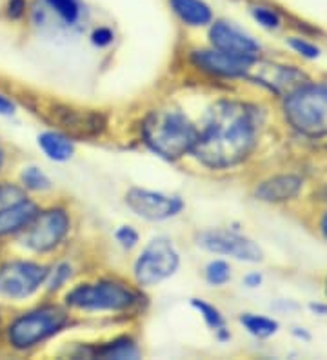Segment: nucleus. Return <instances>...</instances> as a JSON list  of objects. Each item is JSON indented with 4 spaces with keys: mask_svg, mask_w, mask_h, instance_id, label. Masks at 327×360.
Masks as SVG:
<instances>
[{
    "mask_svg": "<svg viewBox=\"0 0 327 360\" xmlns=\"http://www.w3.org/2000/svg\"><path fill=\"white\" fill-rule=\"evenodd\" d=\"M258 131L260 113L255 105L222 101L207 113L193 153L213 169L236 166L255 150Z\"/></svg>",
    "mask_w": 327,
    "mask_h": 360,
    "instance_id": "obj_1",
    "label": "nucleus"
},
{
    "mask_svg": "<svg viewBox=\"0 0 327 360\" xmlns=\"http://www.w3.org/2000/svg\"><path fill=\"white\" fill-rule=\"evenodd\" d=\"M142 135L155 153L169 160L193 153L198 142L195 124L177 110H162L149 115L142 126Z\"/></svg>",
    "mask_w": 327,
    "mask_h": 360,
    "instance_id": "obj_2",
    "label": "nucleus"
},
{
    "mask_svg": "<svg viewBox=\"0 0 327 360\" xmlns=\"http://www.w3.org/2000/svg\"><path fill=\"white\" fill-rule=\"evenodd\" d=\"M283 111L297 131L327 135V84H300L288 95Z\"/></svg>",
    "mask_w": 327,
    "mask_h": 360,
    "instance_id": "obj_3",
    "label": "nucleus"
},
{
    "mask_svg": "<svg viewBox=\"0 0 327 360\" xmlns=\"http://www.w3.org/2000/svg\"><path fill=\"white\" fill-rule=\"evenodd\" d=\"M68 321L70 319L65 311L55 306L35 309V311L18 316L17 321L9 326L8 338L11 346L17 349H27L57 335L68 324Z\"/></svg>",
    "mask_w": 327,
    "mask_h": 360,
    "instance_id": "obj_4",
    "label": "nucleus"
},
{
    "mask_svg": "<svg viewBox=\"0 0 327 360\" xmlns=\"http://www.w3.org/2000/svg\"><path fill=\"white\" fill-rule=\"evenodd\" d=\"M135 300V293L129 288L113 281L77 285L65 297V302L71 308L86 309V311H122L129 308Z\"/></svg>",
    "mask_w": 327,
    "mask_h": 360,
    "instance_id": "obj_5",
    "label": "nucleus"
},
{
    "mask_svg": "<svg viewBox=\"0 0 327 360\" xmlns=\"http://www.w3.org/2000/svg\"><path fill=\"white\" fill-rule=\"evenodd\" d=\"M179 251L166 237H158L148 244L135 264V277L142 285H155L166 281L179 269Z\"/></svg>",
    "mask_w": 327,
    "mask_h": 360,
    "instance_id": "obj_6",
    "label": "nucleus"
},
{
    "mask_svg": "<svg viewBox=\"0 0 327 360\" xmlns=\"http://www.w3.org/2000/svg\"><path fill=\"white\" fill-rule=\"evenodd\" d=\"M70 233V217L60 207L37 213L26 226L24 244L33 251H49L57 248Z\"/></svg>",
    "mask_w": 327,
    "mask_h": 360,
    "instance_id": "obj_7",
    "label": "nucleus"
},
{
    "mask_svg": "<svg viewBox=\"0 0 327 360\" xmlns=\"http://www.w3.org/2000/svg\"><path fill=\"white\" fill-rule=\"evenodd\" d=\"M49 277L46 266L33 262H9L0 268V297L26 299Z\"/></svg>",
    "mask_w": 327,
    "mask_h": 360,
    "instance_id": "obj_8",
    "label": "nucleus"
},
{
    "mask_svg": "<svg viewBox=\"0 0 327 360\" xmlns=\"http://www.w3.org/2000/svg\"><path fill=\"white\" fill-rule=\"evenodd\" d=\"M53 120L64 135L71 141H84V139H95L104 133L108 120L101 111L77 110L71 105H55L51 111Z\"/></svg>",
    "mask_w": 327,
    "mask_h": 360,
    "instance_id": "obj_9",
    "label": "nucleus"
},
{
    "mask_svg": "<svg viewBox=\"0 0 327 360\" xmlns=\"http://www.w3.org/2000/svg\"><path fill=\"white\" fill-rule=\"evenodd\" d=\"M198 246L211 253L233 257V259L244 260V262H260L264 259V253L258 244L240 233L227 231V229L202 233L198 235Z\"/></svg>",
    "mask_w": 327,
    "mask_h": 360,
    "instance_id": "obj_10",
    "label": "nucleus"
},
{
    "mask_svg": "<svg viewBox=\"0 0 327 360\" xmlns=\"http://www.w3.org/2000/svg\"><path fill=\"white\" fill-rule=\"evenodd\" d=\"M126 202L136 215L148 220H166L179 215L184 202L179 197L148 191V189H129L126 195Z\"/></svg>",
    "mask_w": 327,
    "mask_h": 360,
    "instance_id": "obj_11",
    "label": "nucleus"
},
{
    "mask_svg": "<svg viewBox=\"0 0 327 360\" xmlns=\"http://www.w3.org/2000/svg\"><path fill=\"white\" fill-rule=\"evenodd\" d=\"M191 62L198 70L205 71L210 75L244 77L253 70L258 60L214 49V51H193Z\"/></svg>",
    "mask_w": 327,
    "mask_h": 360,
    "instance_id": "obj_12",
    "label": "nucleus"
},
{
    "mask_svg": "<svg viewBox=\"0 0 327 360\" xmlns=\"http://www.w3.org/2000/svg\"><path fill=\"white\" fill-rule=\"evenodd\" d=\"M211 42L217 49L226 53H233L238 57H248L258 60L260 55V44L251 35L244 33L233 24L226 22V20H218L211 26L210 31Z\"/></svg>",
    "mask_w": 327,
    "mask_h": 360,
    "instance_id": "obj_13",
    "label": "nucleus"
},
{
    "mask_svg": "<svg viewBox=\"0 0 327 360\" xmlns=\"http://www.w3.org/2000/svg\"><path fill=\"white\" fill-rule=\"evenodd\" d=\"M302 189V179L295 175H280L262 182L255 195L264 202H286L297 197Z\"/></svg>",
    "mask_w": 327,
    "mask_h": 360,
    "instance_id": "obj_14",
    "label": "nucleus"
},
{
    "mask_svg": "<svg viewBox=\"0 0 327 360\" xmlns=\"http://www.w3.org/2000/svg\"><path fill=\"white\" fill-rule=\"evenodd\" d=\"M39 213V207L30 200H18L0 210V235L24 229Z\"/></svg>",
    "mask_w": 327,
    "mask_h": 360,
    "instance_id": "obj_15",
    "label": "nucleus"
},
{
    "mask_svg": "<svg viewBox=\"0 0 327 360\" xmlns=\"http://www.w3.org/2000/svg\"><path fill=\"white\" fill-rule=\"evenodd\" d=\"M169 4L188 26H205L213 20V11L204 0H169Z\"/></svg>",
    "mask_w": 327,
    "mask_h": 360,
    "instance_id": "obj_16",
    "label": "nucleus"
},
{
    "mask_svg": "<svg viewBox=\"0 0 327 360\" xmlns=\"http://www.w3.org/2000/svg\"><path fill=\"white\" fill-rule=\"evenodd\" d=\"M39 146L42 148L44 153L48 155L51 160H57V162L70 160L75 153L73 141H71L68 135L58 131L42 133V135L39 136Z\"/></svg>",
    "mask_w": 327,
    "mask_h": 360,
    "instance_id": "obj_17",
    "label": "nucleus"
},
{
    "mask_svg": "<svg viewBox=\"0 0 327 360\" xmlns=\"http://www.w3.org/2000/svg\"><path fill=\"white\" fill-rule=\"evenodd\" d=\"M93 355L101 356V359L124 360V359H139L140 352L131 338L122 337V338H117V340H113V342L104 344L102 347H96Z\"/></svg>",
    "mask_w": 327,
    "mask_h": 360,
    "instance_id": "obj_18",
    "label": "nucleus"
},
{
    "mask_svg": "<svg viewBox=\"0 0 327 360\" xmlns=\"http://www.w3.org/2000/svg\"><path fill=\"white\" fill-rule=\"evenodd\" d=\"M240 322L245 326V330L249 333L258 338H267L278 331V322L273 321V319H267V316H258L248 313V315L240 316Z\"/></svg>",
    "mask_w": 327,
    "mask_h": 360,
    "instance_id": "obj_19",
    "label": "nucleus"
},
{
    "mask_svg": "<svg viewBox=\"0 0 327 360\" xmlns=\"http://www.w3.org/2000/svg\"><path fill=\"white\" fill-rule=\"evenodd\" d=\"M46 4H48L49 9H53L68 26H73V24L79 22L80 15H82L80 0H46Z\"/></svg>",
    "mask_w": 327,
    "mask_h": 360,
    "instance_id": "obj_20",
    "label": "nucleus"
},
{
    "mask_svg": "<svg viewBox=\"0 0 327 360\" xmlns=\"http://www.w3.org/2000/svg\"><path fill=\"white\" fill-rule=\"evenodd\" d=\"M22 182L27 189H33V191H46V189L51 188V180L46 176V173H42L39 167H26L20 175Z\"/></svg>",
    "mask_w": 327,
    "mask_h": 360,
    "instance_id": "obj_21",
    "label": "nucleus"
},
{
    "mask_svg": "<svg viewBox=\"0 0 327 360\" xmlns=\"http://www.w3.org/2000/svg\"><path fill=\"white\" fill-rule=\"evenodd\" d=\"M205 278H207V282L213 285L226 284V282L231 278L229 264L224 262V260H213V262H210L207 264V268H205Z\"/></svg>",
    "mask_w": 327,
    "mask_h": 360,
    "instance_id": "obj_22",
    "label": "nucleus"
},
{
    "mask_svg": "<svg viewBox=\"0 0 327 360\" xmlns=\"http://www.w3.org/2000/svg\"><path fill=\"white\" fill-rule=\"evenodd\" d=\"M191 306L193 308L198 309V311L204 315V321L207 322V326H210V328H213V330H220V328L224 326L222 315H220V311H218L214 306H211V304L204 302V300H198V299H193Z\"/></svg>",
    "mask_w": 327,
    "mask_h": 360,
    "instance_id": "obj_23",
    "label": "nucleus"
},
{
    "mask_svg": "<svg viewBox=\"0 0 327 360\" xmlns=\"http://www.w3.org/2000/svg\"><path fill=\"white\" fill-rule=\"evenodd\" d=\"M251 15L260 26L267 27V30H276L280 26V15L276 13L275 9L264 8V6H255L251 9Z\"/></svg>",
    "mask_w": 327,
    "mask_h": 360,
    "instance_id": "obj_24",
    "label": "nucleus"
},
{
    "mask_svg": "<svg viewBox=\"0 0 327 360\" xmlns=\"http://www.w3.org/2000/svg\"><path fill=\"white\" fill-rule=\"evenodd\" d=\"M288 44L291 46L295 51L300 53L302 57H305V58H311V60H313V58L320 57V49L304 39H298V37H295V39L288 40Z\"/></svg>",
    "mask_w": 327,
    "mask_h": 360,
    "instance_id": "obj_25",
    "label": "nucleus"
},
{
    "mask_svg": "<svg viewBox=\"0 0 327 360\" xmlns=\"http://www.w3.org/2000/svg\"><path fill=\"white\" fill-rule=\"evenodd\" d=\"M71 277V266L70 264H60L55 268V273L51 275V281H49V291H55L58 288L64 285V282Z\"/></svg>",
    "mask_w": 327,
    "mask_h": 360,
    "instance_id": "obj_26",
    "label": "nucleus"
},
{
    "mask_svg": "<svg viewBox=\"0 0 327 360\" xmlns=\"http://www.w3.org/2000/svg\"><path fill=\"white\" fill-rule=\"evenodd\" d=\"M117 240L120 242L124 248L131 250V248H135L136 242H139V233L133 228H129V226H122V228L117 231Z\"/></svg>",
    "mask_w": 327,
    "mask_h": 360,
    "instance_id": "obj_27",
    "label": "nucleus"
},
{
    "mask_svg": "<svg viewBox=\"0 0 327 360\" xmlns=\"http://www.w3.org/2000/svg\"><path fill=\"white\" fill-rule=\"evenodd\" d=\"M113 31L109 30V27H98V30L93 31L91 35V42L95 46H98V48H105V46H109L111 42H113Z\"/></svg>",
    "mask_w": 327,
    "mask_h": 360,
    "instance_id": "obj_28",
    "label": "nucleus"
},
{
    "mask_svg": "<svg viewBox=\"0 0 327 360\" xmlns=\"http://www.w3.org/2000/svg\"><path fill=\"white\" fill-rule=\"evenodd\" d=\"M8 17L17 20L26 13V0H8Z\"/></svg>",
    "mask_w": 327,
    "mask_h": 360,
    "instance_id": "obj_29",
    "label": "nucleus"
},
{
    "mask_svg": "<svg viewBox=\"0 0 327 360\" xmlns=\"http://www.w3.org/2000/svg\"><path fill=\"white\" fill-rule=\"evenodd\" d=\"M15 111L13 102L8 101L4 95H0V115H11Z\"/></svg>",
    "mask_w": 327,
    "mask_h": 360,
    "instance_id": "obj_30",
    "label": "nucleus"
},
{
    "mask_svg": "<svg viewBox=\"0 0 327 360\" xmlns=\"http://www.w3.org/2000/svg\"><path fill=\"white\" fill-rule=\"evenodd\" d=\"M262 281H264V278H262L260 273H249L248 277L244 278V284L248 285V288H258V285L262 284Z\"/></svg>",
    "mask_w": 327,
    "mask_h": 360,
    "instance_id": "obj_31",
    "label": "nucleus"
},
{
    "mask_svg": "<svg viewBox=\"0 0 327 360\" xmlns=\"http://www.w3.org/2000/svg\"><path fill=\"white\" fill-rule=\"evenodd\" d=\"M309 309L313 313H316V315L327 316V306H326V304H311Z\"/></svg>",
    "mask_w": 327,
    "mask_h": 360,
    "instance_id": "obj_32",
    "label": "nucleus"
},
{
    "mask_svg": "<svg viewBox=\"0 0 327 360\" xmlns=\"http://www.w3.org/2000/svg\"><path fill=\"white\" fill-rule=\"evenodd\" d=\"M293 333H295V335H297V337L298 338H305V340H309V335H307V333H305V331L304 330H302L300 331V328H295V330H293Z\"/></svg>",
    "mask_w": 327,
    "mask_h": 360,
    "instance_id": "obj_33",
    "label": "nucleus"
},
{
    "mask_svg": "<svg viewBox=\"0 0 327 360\" xmlns=\"http://www.w3.org/2000/svg\"><path fill=\"white\" fill-rule=\"evenodd\" d=\"M322 229H323V233H326V237H327V213H326V217H323V222H322Z\"/></svg>",
    "mask_w": 327,
    "mask_h": 360,
    "instance_id": "obj_34",
    "label": "nucleus"
},
{
    "mask_svg": "<svg viewBox=\"0 0 327 360\" xmlns=\"http://www.w3.org/2000/svg\"><path fill=\"white\" fill-rule=\"evenodd\" d=\"M2 162H4V153H2V148H0V167H2Z\"/></svg>",
    "mask_w": 327,
    "mask_h": 360,
    "instance_id": "obj_35",
    "label": "nucleus"
},
{
    "mask_svg": "<svg viewBox=\"0 0 327 360\" xmlns=\"http://www.w3.org/2000/svg\"><path fill=\"white\" fill-rule=\"evenodd\" d=\"M0 198H2V189H0Z\"/></svg>",
    "mask_w": 327,
    "mask_h": 360,
    "instance_id": "obj_36",
    "label": "nucleus"
}]
</instances>
